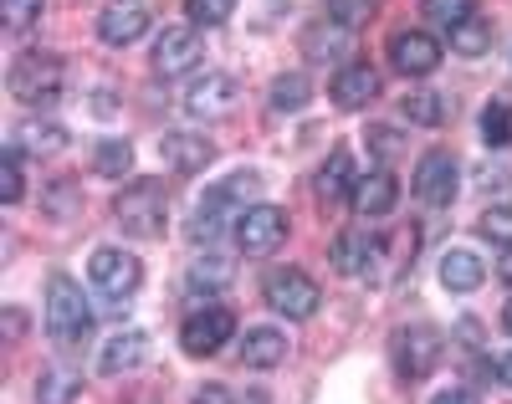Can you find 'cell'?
Instances as JSON below:
<instances>
[{
  "label": "cell",
  "mask_w": 512,
  "mask_h": 404,
  "mask_svg": "<svg viewBox=\"0 0 512 404\" xmlns=\"http://www.w3.org/2000/svg\"><path fill=\"white\" fill-rule=\"evenodd\" d=\"M159 159L175 174H200L210 159H216V144H210L205 133H164V139H159Z\"/></svg>",
  "instance_id": "cell-16"
},
{
  "label": "cell",
  "mask_w": 512,
  "mask_h": 404,
  "mask_svg": "<svg viewBox=\"0 0 512 404\" xmlns=\"http://www.w3.org/2000/svg\"><path fill=\"white\" fill-rule=\"evenodd\" d=\"M0 195H6V205H21V195H26V179H21V149H6V159H0Z\"/></svg>",
  "instance_id": "cell-35"
},
{
  "label": "cell",
  "mask_w": 512,
  "mask_h": 404,
  "mask_svg": "<svg viewBox=\"0 0 512 404\" xmlns=\"http://www.w3.org/2000/svg\"><path fill=\"white\" fill-rule=\"evenodd\" d=\"M144 31H149L144 0H108L103 16H98V41H108V47H128V41H139Z\"/></svg>",
  "instance_id": "cell-14"
},
{
  "label": "cell",
  "mask_w": 512,
  "mask_h": 404,
  "mask_svg": "<svg viewBox=\"0 0 512 404\" xmlns=\"http://www.w3.org/2000/svg\"><path fill=\"white\" fill-rule=\"evenodd\" d=\"M93 169H98L103 179H123L128 169H134V149H128L123 139H103V144L93 149Z\"/></svg>",
  "instance_id": "cell-29"
},
{
  "label": "cell",
  "mask_w": 512,
  "mask_h": 404,
  "mask_svg": "<svg viewBox=\"0 0 512 404\" xmlns=\"http://www.w3.org/2000/svg\"><path fill=\"white\" fill-rule=\"evenodd\" d=\"M287 358V333L282 328H246L241 338V369H277Z\"/></svg>",
  "instance_id": "cell-19"
},
{
  "label": "cell",
  "mask_w": 512,
  "mask_h": 404,
  "mask_svg": "<svg viewBox=\"0 0 512 404\" xmlns=\"http://www.w3.org/2000/svg\"><path fill=\"white\" fill-rule=\"evenodd\" d=\"M236 98H241V87H236V77H231V72H205V77H195V82H190V93H185V113H190V118H221V113H231V108H236Z\"/></svg>",
  "instance_id": "cell-12"
},
{
  "label": "cell",
  "mask_w": 512,
  "mask_h": 404,
  "mask_svg": "<svg viewBox=\"0 0 512 404\" xmlns=\"http://www.w3.org/2000/svg\"><path fill=\"white\" fill-rule=\"evenodd\" d=\"M379 251H384V241H374V236H364V231H338L333 246H328L333 266H338L344 277H374V272H379Z\"/></svg>",
  "instance_id": "cell-15"
},
{
  "label": "cell",
  "mask_w": 512,
  "mask_h": 404,
  "mask_svg": "<svg viewBox=\"0 0 512 404\" xmlns=\"http://www.w3.org/2000/svg\"><path fill=\"white\" fill-rule=\"evenodd\" d=\"M497 379L512 389V353H502V358H497Z\"/></svg>",
  "instance_id": "cell-45"
},
{
  "label": "cell",
  "mask_w": 512,
  "mask_h": 404,
  "mask_svg": "<svg viewBox=\"0 0 512 404\" xmlns=\"http://www.w3.org/2000/svg\"><path fill=\"white\" fill-rule=\"evenodd\" d=\"M226 282H231V261H221V256H205V261H195V266H190V277H185V297H190V302H200V297H216Z\"/></svg>",
  "instance_id": "cell-25"
},
{
  "label": "cell",
  "mask_w": 512,
  "mask_h": 404,
  "mask_svg": "<svg viewBox=\"0 0 512 404\" xmlns=\"http://www.w3.org/2000/svg\"><path fill=\"white\" fill-rule=\"evenodd\" d=\"M425 21L436 31H456L461 21H472V0H425Z\"/></svg>",
  "instance_id": "cell-31"
},
{
  "label": "cell",
  "mask_w": 512,
  "mask_h": 404,
  "mask_svg": "<svg viewBox=\"0 0 512 404\" xmlns=\"http://www.w3.org/2000/svg\"><path fill=\"white\" fill-rule=\"evenodd\" d=\"M349 47H354V31L338 26V21H333V26H308V31H303V52H308L313 62H338Z\"/></svg>",
  "instance_id": "cell-24"
},
{
  "label": "cell",
  "mask_w": 512,
  "mask_h": 404,
  "mask_svg": "<svg viewBox=\"0 0 512 404\" xmlns=\"http://www.w3.org/2000/svg\"><path fill=\"white\" fill-rule=\"evenodd\" d=\"M410 190L420 205H431V210H446L451 195H456V159L446 149H431L420 164H415V179H410Z\"/></svg>",
  "instance_id": "cell-10"
},
{
  "label": "cell",
  "mask_w": 512,
  "mask_h": 404,
  "mask_svg": "<svg viewBox=\"0 0 512 404\" xmlns=\"http://www.w3.org/2000/svg\"><path fill=\"white\" fill-rule=\"evenodd\" d=\"M400 113H405L410 123H420V128H441L446 103H441V93H431V87H415V93H405Z\"/></svg>",
  "instance_id": "cell-27"
},
{
  "label": "cell",
  "mask_w": 512,
  "mask_h": 404,
  "mask_svg": "<svg viewBox=\"0 0 512 404\" xmlns=\"http://www.w3.org/2000/svg\"><path fill=\"white\" fill-rule=\"evenodd\" d=\"M41 6H47V0H0V21H6L11 36H21L41 21Z\"/></svg>",
  "instance_id": "cell-33"
},
{
  "label": "cell",
  "mask_w": 512,
  "mask_h": 404,
  "mask_svg": "<svg viewBox=\"0 0 512 404\" xmlns=\"http://www.w3.org/2000/svg\"><path fill=\"white\" fill-rule=\"evenodd\" d=\"M333 103L338 108H369L374 98H379V72L369 67V62H349V67H338V77H333Z\"/></svg>",
  "instance_id": "cell-17"
},
{
  "label": "cell",
  "mask_w": 512,
  "mask_h": 404,
  "mask_svg": "<svg viewBox=\"0 0 512 404\" xmlns=\"http://www.w3.org/2000/svg\"><path fill=\"white\" fill-rule=\"evenodd\" d=\"M369 144H374V154H395L405 139H400V128H369Z\"/></svg>",
  "instance_id": "cell-39"
},
{
  "label": "cell",
  "mask_w": 512,
  "mask_h": 404,
  "mask_svg": "<svg viewBox=\"0 0 512 404\" xmlns=\"http://www.w3.org/2000/svg\"><path fill=\"white\" fill-rule=\"evenodd\" d=\"M313 195L323 200V205H344L349 195H354V159H349V149H333V159L318 169V179H313Z\"/></svg>",
  "instance_id": "cell-20"
},
{
  "label": "cell",
  "mask_w": 512,
  "mask_h": 404,
  "mask_svg": "<svg viewBox=\"0 0 512 404\" xmlns=\"http://www.w3.org/2000/svg\"><path fill=\"white\" fill-rule=\"evenodd\" d=\"M451 47H456L461 57H482V52L492 47V26L477 21V16H472V21H461V26L451 31Z\"/></svg>",
  "instance_id": "cell-30"
},
{
  "label": "cell",
  "mask_w": 512,
  "mask_h": 404,
  "mask_svg": "<svg viewBox=\"0 0 512 404\" xmlns=\"http://www.w3.org/2000/svg\"><path fill=\"white\" fill-rule=\"evenodd\" d=\"M308 98H313V82L292 72V77H277L272 82V98L267 103H272V113H297V108H308Z\"/></svg>",
  "instance_id": "cell-28"
},
{
  "label": "cell",
  "mask_w": 512,
  "mask_h": 404,
  "mask_svg": "<svg viewBox=\"0 0 512 404\" xmlns=\"http://www.w3.org/2000/svg\"><path fill=\"white\" fill-rule=\"evenodd\" d=\"M349 205H354L359 215H369V220L390 215V210L400 205V179H395L390 169H374V174H364L359 185H354V195H349Z\"/></svg>",
  "instance_id": "cell-18"
},
{
  "label": "cell",
  "mask_w": 512,
  "mask_h": 404,
  "mask_svg": "<svg viewBox=\"0 0 512 404\" xmlns=\"http://www.w3.org/2000/svg\"><path fill=\"white\" fill-rule=\"evenodd\" d=\"M47 333L62 348H72L93 333V307L72 277H52V287H47Z\"/></svg>",
  "instance_id": "cell-2"
},
{
  "label": "cell",
  "mask_w": 512,
  "mask_h": 404,
  "mask_svg": "<svg viewBox=\"0 0 512 404\" xmlns=\"http://www.w3.org/2000/svg\"><path fill=\"white\" fill-rule=\"evenodd\" d=\"M236 333V312L231 307H195L185 328H180V348L190 358H210V353H221L226 338Z\"/></svg>",
  "instance_id": "cell-9"
},
{
  "label": "cell",
  "mask_w": 512,
  "mask_h": 404,
  "mask_svg": "<svg viewBox=\"0 0 512 404\" xmlns=\"http://www.w3.org/2000/svg\"><path fill=\"white\" fill-rule=\"evenodd\" d=\"M144 358H149V338L139 328H128L118 333L108 348H103V374H128V369H144Z\"/></svg>",
  "instance_id": "cell-22"
},
{
  "label": "cell",
  "mask_w": 512,
  "mask_h": 404,
  "mask_svg": "<svg viewBox=\"0 0 512 404\" xmlns=\"http://www.w3.org/2000/svg\"><path fill=\"white\" fill-rule=\"evenodd\" d=\"M113 220H118L128 236H139V241L164 236V226H169L164 185H159V179H134V185H128V190L113 200Z\"/></svg>",
  "instance_id": "cell-1"
},
{
  "label": "cell",
  "mask_w": 512,
  "mask_h": 404,
  "mask_svg": "<svg viewBox=\"0 0 512 404\" xmlns=\"http://www.w3.org/2000/svg\"><path fill=\"white\" fill-rule=\"evenodd\" d=\"M287 241V215L282 205H251L236 215V246L241 256H272Z\"/></svg>",
  "instance_id": "cell-8"
},
{
  "label": "cell",
  "mask_w": 512,
  "mask_h": 404,
  "mask_svg": "<svg viewBox=\"0 0 512 404\" xmlns=\"http://www.w3.org/2000/svg\"><path fill=\"white\" fill-rule=\"evenodd\" d=\"M482 277H487V266H482L472 251H446V256H441V287H446V292H461V297H466V292L482 287Z\"/></svg>",
  "instance_id": "cell-21"
},
{
  "label": "cell",
  "mask_w": 512,
  "mask_h": 404,
  "mask_svg": "<svg viewBox=\"0 0 512 404\" xmlns=\"http://www.w3.org/2000/svg\"><path fill=\"white\" fill-rule=\"evenodd\" d=\"M11 149H21V154H57V149H67V128L62 123H16L11 128Z\"/></svg>",
  "instance_id": "cell-23"
},
{
  "label": "cell",
  "mask_w": 512,
  "mask_h": 404,
  "mask_svg": "<svg viewBox=\"0 0 512 404\" xmlns=\"http://www.w3.org/2000/svg\"><path fill=\"white\" fill-rule=\"evenodd\" d=\"M6 333H11V338L26 333V312H21V307H6Z\"/></svg>",
  "instance_id": "cell-42"
},
{
  "label": "cell",
  "mask_w": 512,
  "mask_h": 404,
  "mask_svg": "<svg viewBox=\"0 0 512 404\" xmlns=\"http://www.w3.org/2000/svg\"><path fill=\"white\" fill-rule=\"evenodd\" d=\"M200 52H205V41H200L195 26H164L159 41H154V72L180 77V72H190L200 62Z\"/></svg>",
  "instance_id": "cell-11"
},
{
  "label": "cell",
  "mask_w": 512,
  "mask_h": 404,
  "mask_svg": "<svg viewBox=\"0 0 512 404\" xmlns=\"http://www.w3.org/2000/svg\"><path fill=\"white\" fill-rule=\"evenodd\" d=\"M6 82H11V98L16 103H31V108L36 103H52L62 93V57H52V52H21L11 62Z\"/></svg>",
  "instance_id": "cell-3"
},
{
  "label": "cell",
  "mask_w": 512,
  "mask_h": 404,
  "mask_svg": "<svg viewBox=\"0 0 512 404\" xmlns=\"http://www.w3.org/2000/svg\"><path fill=\"white\" fill-rule=\"evenodd\" d=\"M477 231H482V241H492V246H512V205H492V210H482V220H477Z\"/></svg>",
  "instance_id": "cell-34"
},
{
  "label": "cell",
  "mask_w": 512,
  "mask_h": 404,
  "mask_svg": "<svg viewBox=\"0 0 512 404\" xmlns=\"http://www.w3.org/2000/svg\"><path fill=\"white\" fill-rule=\"evenodd\" d=\"M502 328L512 333V297H507V307H502Z\"/></svg>",
  "instance_id": "cell-46"
},
{
  "label": "cell",
  "mask_w": 512,
  "mask_h": 404,
  "mask_svg": "<svg viewBox=\"0 0 512 404\" xmlns=\"http://www.w3.org/2000/svg\"><path fill=\"white\" fill-rule=\"evenodd\" d=\"M477 185H482V190H492V185H507V174H502V169H482V174H477Z\"/></svg>",
  "instance_id": "cell-43"
},
{
  "label": "cell",
  "mask_w": 512,
  "mask_h": 404,
  "mask_svg": "<svg viewBox=\"0 0 512 404\" xmlns=\"http://www.w3.org/2000/svg\"><path fill=\"white\" fill-rule=\"evenodd\" d=\"M497 277H502V282H507V287H512V246H507V251H502V256H497Z\"/></svg>",
  "instance_id": "cell-44"
},
{
  "label": "cell",
  "mask_w": 512,
  "mask_h": 404,
  "mask_svg": "<svg viewBox=\"0 0 512 404\" xmlns=\"http://www.w3.org/2000/svg\"><path fill=\"white\" fill-rule=\"evenodd\" d=\"M190 404H236V394H231L226 384H200Z\"/></svg>",
  "instance_id": "cell-40"
},
{
  "label": "cell",
  "mask_w": 512,
  "mask_h": 404,
  "mask_svg": "<svg viewBox=\"0 0 512 404\" xmlns=\"http://www.w3.org/2000/svg\"><path fill=\"white\" fill-rule=\"evenodd\" d=\"M77 394H82V374L77 369H47L41 384H36L41 404H77Z\"/></svg>",
  "instance_id": "cell-26"
},
{
  "label": "cell",
  "mask_w": 512,
  "mask_h": 404,
  "mask_svg": "<svg viewBox=\"0 0 512 404\" xmlns=\"http://www.w3.org/2000/svg\"><path fill=\"white\" fill-rule=\"evenodd\" d=\"M88 282H93L108 302H128V297L139 292V282H144V266H139L134 251L103 246V251H93V261H88Z\"/></svg>",
  "instance_id": "cell-7"
},
{
  "label": "cell",
  "mask_w": 512,
  "mask_h": 404,
  "mask_svg": "<svg viewBox=\"0 0 512 404\" xmlns=\"http://www.w3.org/2000/svg\"><path fill=\"white\" fill-rule=\"evenodd\" d=\"M256 185H262V179H256V174H231L226 179V185H216V190H210L200 205H195V220H190V241L200 246H210V241H216L221 236V226H226V220H231V200H241V195H251Z\"/></svg>",
  "instance_id": "cell-6"
},
{
  "label": "cell",
  "mask_w": 512,
  "mask_h": 404,
  "mask_svg": "<svg viewBox=\"0 0 512 404\" xmlns=\"http://www.w3.org/2000/svg\"><path fill=\"white\" fill-rule=\"evenodd\" d=\"M431 404H482V399H477L472 389H441V394H436Z\"/></svg>",
  "instance_id": "cell-41"
},
{
  "label": "cell",
  "mask_w": 512,
  "mask_h": 404,
  "mask_svg": "<svg viewBox=\"0 0 512 404\" xmlns=\"http://www.w3.org/2000/svg\"><path fill=\"white\" fill-rule=\"evenodd\" d=\"M482 139H487L492 149H507V144H512V108H507V103H487V108H482Z\"/></svg>",
  "instance_id": "cell-32"
},
{
  "label": "cell",
  "mask_w": 512,
  "mask_h": 404,
  "mask_svg": "<svg viewBox=\"0 0 512 404\" xmlns=\"http://www.w3.org/2000/svg\"><path fill=\"white\" fill-rule=\"evenodd\" d=\"M328 16L338 21V26H349V31H359L369 16H374V0H328Z\"/></svg>",
  "instance_id": "cell-37"
},
{
  "label": "cell",
  "mask_w": 512,
  "mask_h": 404,
  "mask_svg": "<svg viewBox=\"0 0 512 404\" xmlns=\"http://www.w3.org/2000/svg\"><path fill=\"white\" fill-rule=\"evenodd\" d=\"M390 62L400 77H431L441 67V41L425 31H395L390 36Z\"/></svg>",
  "instance_id": "cell-13"
},
{
  "label": "cell",
  "mask_w": 512,
  "mask_h": 404,
  "mask_svg": "<svg viewBox=\"0 0 512 404\" xmlns=\"http://www.w3.org/2000/svg\"><path fill=\"white\" fill-rule=\"evenodd\" d=\"M185 11L195 26H221L236 16V0H185Z\"/></svg>",
  "instance_id": "cell-36"
},
{
  "label": "cell",
  "mask_w": 512,
  "mask_h": 404,
  "mask_svg": "<svg viewBox=\"0 0 512 404\" xmlns=\"http://www.w3.org/2000/svg\"><path fill=\"white\" fill-rule=\"evenodd\" d=\"M72 205H77V185H52V190H47V210H52L57 220H67Z\"/></svg>",
  "instance_id": "cell-38"
},
{
  "label": "cell",
  "mask_w": 512,
  "mask_h": 404,
  "mask_svg": "<svg viewBox=\"0 0 512 404\" xmlns=\"http://www.w3.org/2000/svg\"><path fill=\"white\" fill-rule=\"evenodd\" d=\"M446 353V338L431 328V323H410L390 338V358H395V374L400 379H425Z\"/></svg>",
  "instance_id": "cell-5"
},
{
  "label": "cell",
  "mask_w": 512,
  "mask_h": 404,
  "mask_svg": "<svg viewBox=\"0 0 512 404\" xmlns=\"http://www.w3.org/2000/svg\"><path fill=\"white\" fill-rule=\"evenodd\" d=\"M262 292H267V307L282 312L287 323H308L313 312H318V302H323L318 282L308 272H297V266H277V272H267V287Z\"/></svg>",
  "instance_id": "cell-4"
}]
</instances>
